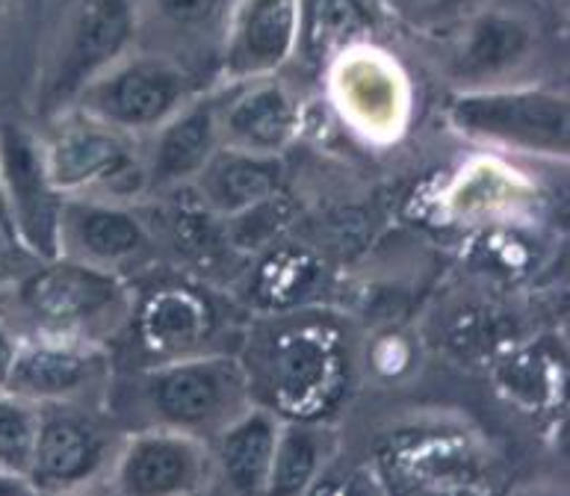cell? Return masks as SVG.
<instances>
[{"mask_svg":"<svg viewBox=\"0 0 570 496\" xmlns=\"http://www.w3.org/2000/svg\"><path fill=\"white\" fill-rule=\"evenodd\" d=\"M350 390V351L320 319L287 323L264 351L261 399L278 417L323 423Z\"/></svg>","mask_w":570,"mask_h":496,"instance_id":"6da1fadb","label":"cell"},{"mask_svg":"<svg viewBox=\"0 0 570 496\" xmlns=\"http://www.w3.org/2000/svg\"><path fill=\"white\" fill-rule=\"evenodd\" d=\"M145 408L160 428L187 435H216L252 399L248 373L225 355H184L160 360L142 378Z\"/></svg>","mask_w":570,"mask_h":496,"instance_id":"7a4b0ae2","label":"cell"},{"mask_svg":"<svg viewBox=\"0 0 570 496\" xmlns=\"http://www.w3.org/2000/svg\"><path fill=\"white\" fill-rule=\"evenodd\" d=\"M42 155L62 196L95 189L104 198H128L148 187L145 160L134 155L128 133L83 112L62 116L51 137L42 139Z\"/></svg>","mask_w":570,"mask_h":496,"instance_id":"3957f363","label":"cell"},{"mask_svg":"<svg viewBox=\"0 0 570 496\" xmlns=\"http://www.w3.org/2000/svg\"><path fill=\"white\" fill-rule=\"evenodd\" d=\"M134 27L130 0H80L39 86L36 110L45 116L71 110L86 86L116 66L134 39Z\"/></svg>","mask_w":570,"mask_h":496,"instance_id":"277c9868","label":"cell"},{"mask_svg":"<svg viewBox=\"0 0 570 496\" xmlns=\"http://www.w3.org/2000/svg\"><path fill=\"white\" fill-rule=\"evenodd\" d=\"M18 305L48 334L101 326L125 308V287L107 266L60 255L39 260L16 284Z\"/></svg>","mask_w":570,"mask_h":496,"instance_id":"5b68a950","label":"cell"},{"mask_svg":"<svg viewBox=\"0 0 570 496\" xmlns=\"http://www.w3.org/2000/svg\"><path fill=\"white\" fill-rule=\"evenodd\" d=\"M0 183H3L16 248L36 260L60 257L66 196L53 187L48 175L42 139L16 121H0Z\"/></svg>","mask_w":570,"mask_h":496,"instance_id":"8992f818","label":"cell"},{"mask_svg":"<svg viewBox=\"0 0 570 496\" xmlns=\"http://www.w3.org/2000/svg\"><path fill=\"white\" fill-rule=\"evenodd\" d=\"M452 125L468 137L529 155H568V98L544 89L518 92H470L450 103Z\"/></svg>","mask_w":570,"mask_h":496,"instance_id":"52a82bcc","label":"cell"},{"mask_svg":"<svg viewBox=\"0 0 570 496\" xmlns=\"http://www.w3.org/2000/svg\"><path fill=\"white\" fill-rule=\"evenodd\" d=\"M187 101V78L166 60H130L86 86L75 110L125 133L160 128Z\"/></svg>","mask_w":570,"mask_h":496,"instance_id":"ba28073f","label":"cell"},{"mask_svg":"<svg viewBox=\"0 0 570 496\" xmlns=\"http://www.w3.org/2000/svg\"><path fill=\"white\" fill-rule=\"evenodd\" d=\"M36 408L39 419L27 467L30 488L60 494L83 488L95 476H101L112 449L107 426L71 403H45Z\"/></svg>","mask_w":570,"mask_h":496,"instance_id":"9c48e42d","label":"cell"},{"mask_svg":"<svg viewBox=\"0 0 570 496\" xmlns=\"http://www.w3.org/2000/svg\"><path fill=\"white\" fill-rule=\"evenodd\" d=\"M214 458L202 437L175 428H148L130 437L116 462V488L128 496L193 494L207 485Z\"/></svg>","mask_w":570,"mask_h":496,"instance_id":"30bf717a","label":"cell"},{"mask_svg":"<svg viewBox=\"0 0 570 496\" xmlns=\"http://www.w3.org/2000/svg\"><path fill=\"white\" fill-rule=\"evenodd\" d=\"M104 376V355L92 343L66 334H48L16 346L3 390L27 403H71Z\"/></svg>","mask_w":570,"mask_h":496,"instance_id":"8fae6325","label":"cell"},{"mask_svg":"<svg viewBox=\"0 0 570 496\" xmlns=\"http://www.w3.org/2000/svg\"><path fill=\"white\" fill-rule=\"evenodd\" d=\"M214 305L189 284H163L142 301L137 314L142 349L163 360L196 355L214 334Z\"/></svg>","mask_w":570,"mask_h":496,"instance_id":"7c38bea8","label":"cell"},{"mask_svg":"<svg viewBox=\"0 0 570 496\" xmlns=\"http://www.w3.org/2000/svg\"><path fill=\"white\" fill-rule=\"evenodd\" d=\"M222 146L216 125V101L184 103L163 121L145 160V178L151 189H175L193 183L198 171Z\"/></svg>","mask_w":570,"mask_h":496,"instance_id":"4fadbf2b","label":"cell"},{"mask_svg":"<svg viewBox=\"0 0 570 496\" xmlns=\"http://www.w3.org/2000/svg\"><path fill=\"white\" fill-rule=\"evenodd\" d=\"M216 125L225 146L278 155L287 146L298 125L296 101L278 83H252L228 103H216Z\"/></svg>","mask_w":570,"mask_h":496,"instance_id":"5bb4252c","label":"cell"},{"mask_svg":"<svg viewBox=\"0 0 570 496\" xmlns=\"http://www.w3.org/2000/svg\"><path fill=\"white\" fill-rule=\"evenodd\" d=\"M62 255L89 264L110 266L139 255L148 246V234L137 216L110 201H69L62 207L60 225Z\"/></svg>","mask_w":570,"mask_h":496,"instance_id":"9a60e30c","label":"cell"},{"mask_svg":"<svg viewBox=\"0 0 570 496\" xmlns=\"http://www.w3.org/2000/svg\"><path fill=\"white\" fill-rule=\"evenodd\" d=\"M282 417L266 405H248L216 431L214 470L234 494H264Z\"/></svg>","mask_w":570,"mask_h":496,"instance_id":"2e32d148","label":"cell"},{"mask_svg":"<svg viewBox=\"0 0 570 496\" xmlns=\"http://www.w3.org/2000/svg\"><path fill=\"white\" fill-rule=\"evenodd\" d=\"M296 0H246L228 48V71L237 78L269 75L296 48Z\"/></svg>","mask_w":570,"mask_h":496,"instance_id":"e0dca14e","label":"cell"},{"mask_svg":"<svg viewBox=\"0 0 570 496\" xmlns=\"http://www.w3.org/2000/svg\"><path fill=\"white\" fill-rule=\"evenodd\" d=\"M193 183L205 205L219 219H228L282 189V163L278 155H255L243 148L219 146Z\"/></svg>","mask_w":570,"mask_h":496,"instance_id":"ac0fdd59","label":"cell"},{"mask_svg":"<svg viewBox=\"0 0 570 496\" xmlns=\"http://www.w3.org/2000/svg\"><path fill=\"white\" fill-rule=\"evenodd\" d=\"M328 449H332V435L323 423H305V419L282 423L264 494L293 496L314 488Z\"/></svg>","mask_w":570,"mask_h":496,"instance_id":"d6986e66","label":"cell"},{"mask_svg":"<svg viewBox=\"0 0 570 496\" xmlns=\"http://www.w3.org/2000/svg\"><path fill=\"white\" fill-rule=\"evenodd\" d=\"M323 264L302 246H269L252 272V296L266 310L298 308L320 287Z\"/></svg>","mask_w":570,"mask_h":496,"instance_id":"ffe728a7","label":"cell"},{"mask_svg":"<svg viewBox=\"0 0 570 496\" xmlns=\"http://www.w3.org/2000/svg\"><path fill=\"white\" fill-rule=\"evenodd\" d=\"M529 42H532L529 27L518 18L500 16V12L482 16L470 27L468 42L461 51V71L473 78L500 75L527 57Z\"/></svg>","mask_w":570,"mask_h":496,"instance_id":"44dd1931","label":"cell"},{"mask_svg":"<svg viewBox=\"0 0 570 496\" xmlns=\"http://www.w3.org/2000/svg\"><path fill=\"white\" fill-rule=\"evenodd\" d=\"M289 219H293V207L278 189L275 196L228 216L222 225V237L237 251H264L282 237Z\"/></svg>","mask_w":570,"mask_h":496,"instance_id":"7402d4cb","label":"cell"},{"mask_svg":"<svg viewBox=\"0 0 570 496\" xmlns=\"http://www.w3.org/2000/svg\"><path fill=\"white\" fill-rule=\"evenodd\" d=\"M39 408L0 387V470L24 476L30 467Z\"/></svg>","mask_w":570,"mask_h":496,"instance_id":"603a6c76","label":"cell"},{"mask_svg":"<svg viewBox=\"0 0 570 496\" xmlns=\"http://www.w3.org/2000/svg\"><path fill=\"white\" fill-rule=\"evenodd\" d=\"M366 30L364 9L355 0H314L307 21V48L316 57L352 44Z\"/></svg>","mask_w":570,"mask_h":496,"instance_id":"cb8c5ba5","label":"cell"},{"mask_svg":"<svg viewBox=\"0 0 570 496\" xmlns=\"http://www.w3.org/2000/svg\"><path fill=\"white\" fill-rule=\"evenodd\" d=\"M225 0H157L163 16L178 27H205L210 24Z\"/></svg>","mask_w":570,"mask_h":496,"instance_id":"d4e9b609","label":"cell"},{"mask_svg":"<svg viewBox=\"0 0 570 496\" xmlns=\"http://www.w3.org/2000/svg\"><path fill=\"white\" fill-rule=\"evenodd\" d=\"M30 266L18 257V248L12 246H0V292L7 287H16L18 278L27 272Z\"/></svg>","mask_w":570,"mask_h":496,"instance_id":"484cf974","label":"cell"},{"mask_svg":"<svg viewBox=\"0 0 570 496\" xmlns=\"http://www.w3.org/2000/svg\"><path fill=\"white\" fill-rule=\"evenodd\" d=\"M16 346H18L16 337L0 326V387L7 385L9 367H12V358H16Z\"/></svg>","mask_w":570,"mask_h":496,"instance_id":"4316f807","label":"cell"},{"mask_svg":"<svg viewBox=\"0 0 570 496\" xmlns=\"http://www.w3.org/2000/svg\"><path fill=\"white\" fill-rule=\"evenodd\" d=\"M0 494H33V488H30V482L24 476L0 470Z\"/></svg>","mask_w":570,"mask_h":496,"instance_id":"83f0119b","label":"cell"},{"mask_svg":"<svg viewBox=\"0 0 570 496\" xmlns=\"http://www.w3.org/2000/svg\"><path fill=\"white\" fill-rule=\"evenodd\" d=\"M0 231L7 234V240L12 242V222H9L7 198H3V183H0ZM12 246H16V242H12Z\"/></svg>","mask_w":570,"mask_h":496,"instance_id":"f1b7e54d","label":"cell"},{"mask_svg":"<svg viewBox=\"0 0 570 496\" xmlns=\"http://www.w3.org/2000/svg\"><path fill=\"white\" fill-rule=\"evenodd\" d=\"M0 246H12V242L7 240V234H3V231H0ZM12 248H16V246H12Z\"/></svg>","mask_w":570,"mask_h":496,"instance_id":"f546056e","label":"cell"},{"mask_svg":"<svg viewBox=\"0 0 570 496\" xmlns=\"http://www.w3.org/2000/svg\"><path fill=\"white\" fill-rule=\"evenodd\" d=\"M0 12H3V0H0Z\"/></svg>","mask_w":570,"mask_h":496,"instance_id":"4dcf8cb0","label":"cell"}]
</instances>
